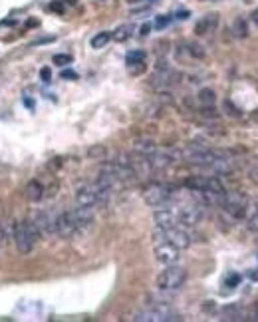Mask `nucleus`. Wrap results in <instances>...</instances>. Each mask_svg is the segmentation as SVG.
<instances>
[{
	"label": "nucleus",
	"instance_id": "1",
	"mask_svg": "<svg viewBox=\"0 0 258 322\" xmlns=\"http://www.w3.org/2000/svg\"><path fill=\"white\" fill-rule=\"evenodd\" d=\"M40 235L42 233L32 219L30 221H18V223L12 225V241H14L16 251L20 255H30Z\"/></svg>",
	"mask_w": 258,
	"mask_h": 322
},
{
	"label": "nucleus",
	"instance_id": "2",
	"mask_svg": "<svg viewBox=\"0 0 258 322\" xmlns=\"http://www.w3.org/2000/svg\"><path fill=\"white\" fill-rule=\"evenodd\" d=\"M111 191H113L111 187L103 185V183H100V181L96 179L94 183H88V185H82V187L76 189V203H78L80 207H90V209H94V207L102 205V203H105V201L109 199Z\"/></svg>",
	"mask_w": 258,
	"mask_h": 322
},
{
	"label": "nucleus",
	"instance_id": "3",
	"mask_svg": "<svg viewBox=\"0 0 258 322\" xmlns=\"http://www.w3.org/2000/svg\"><path fill=\"white\" fill-rule=\"evenodd\" d=\"M155 241L157 243H171V245H175L177 249H187V247H191V243H193V237H191V233L187 231V227H183V225H173V227H155V233H153Z\"/></svg>",
	"mask_w": 258,
	"mask_h": 322
},
{
	"label": "nucleus",
	"instance_id": "4",
	"mask_svg": "<svg viewBox=\"0 0 258 322\" xmlns=\"http://www.w3.org/2000/svg\"><path fill=\"white\" fill-rule=\"evenodd\" d=\"M175 195H177L175 187H171V185H167V183H151V185L143 191L145 203L155 207V209L165 207V205H171L173 199H175Z\"/></svg>",
	"mask_w": 258,
	"mask_h": 322
},
{
	"label": "nucleus",
	"instance_id": "5",
	"mask_svg": "<svg viewBox=\"0 0 258 322\" xmlns=\"http://www.w3.org/2000/svg\"><path fill=\"white\" fill-rule=\"evenodd\" d=\"M187 280V270L183 267H177V265H169L165 267V270L159 272L157 276V286L159 290H165V292H173V290H179Z\"/></svg>",
	"mask_w": 258,
	"mask_h": 322
},
{
	"label": "nucleus",
	"instance_id": "6",
	"mask_svg": "<svg viewBox=\"0 0 258 322\" xmlns=\"http://www.w3.org/2000/svg\"><path fill=\"white\" fill-rule=\"evenodd\" d=\"M220 207L230 219H244L248 213V197L242 191H226Z\"/></svg>",
	"mask_w": 258,
	"mask_h": 322
},
{
	"label": "nucleus",
	"instance_id": "7",
	"mask_svg": "<svg viewBox=\"0 0 258 322\" xmlns=\"http://www.w3.org/2000/svg\"><path fill=\"white\" fill-rule=\"evenodd\" d=\"M133 320L137 322H169V320H179L175 310L169 306V304H163V302H155L149 308L145 310H139Z\"/></svg>",
	"mask_w": 258,
	"mask_h": 322
},
{
	"label": "nucleus",
	"instance_id": "8",
	"mask_svg": "<svg viewBox=\"0 0 258 322\" xmlns=\"http://www.w3.org/2000/svg\"><path fill=\"white\" fill-rule=\"evenodd\" d=\"M175 84H177V72H173L171 66H169L165 60L157 62L155 72H153L155 88H157V90H169V88L175 86Z\"/></svg>",
	"mask_w": 258,
	"mask_h": 322
},
{
	"label": "nucleus",
	"instance_id": "9",
	"mask_svg": "<svg viewBox=\"0 0 258 322\" xmlns=\"http://www.w3.org/2000/svg\"><path fill=\"white\" fill-rule=\"evenodd\" d=\"M66 215H68V219H70V223H72L76 235L88 231V229L92 227V223H94V213H92L90 207H80V205H78L76 209L66 211Z\"/></svg>",
	"mask_w": 258,
	"mask_h": 322
},
{
	"label": "nucleus",
	"instance_id": "10",
	"mask_svg": "<svg viewBox=\"0 0 258 322\" xmlns=\"http://www.w3.org/2000/svg\"><path fill=\"white\" fill-rule=\"evenodd\" d=\"M179 251L181 249H177L175 245H171V243H157L153 249V255H155V261L159 263V265H163V267H169V265H177V261H179Z\"/></svg>",
	"mask_w": 258,
	"mask_h": 322
},
{
	"label": "nucleus",
	"instance_id": "11",
	"mask_svg": "<svg viewBox=\"0 0 258 322\" xmlns=\"http://www.w3.org/2000/svg\"><path fill=\"white\" fill-rule=\"evenodd\" d=\"M56 219H58L56 211H38L32 217L42 235H56Z\"/></svg>",
	"mask_w": 258,
	"mask_h": 322
},
{
	"label": "nucleus",
	"instance_id": "12",
	"mask_svg": "<svg viewBox=\"0 0 258 322\" xmlns=\"http://www.w3.org/2000/svg\"><path fill=\"white\" fill-rule=\"evenodd\" d=\"M145 52L143 50H133V52L127 54V58H125V64H127V68H129V72L131 74H143L145 72Z\"/></svg>",
	"mask_w": 258,
	"mask_h": 322
},
{
	"label": "nucleus",
	"instance_id": "13",
	"mask_svg": "<svg viewBox=\"0 0 258 322\" xmlns=\"http://www.w3.org/2000/svg\"><path fill=\"white\" fill-rule=\"evenodd\" d=\"M218 28V14H206L203 16L197 24H195V32L199 34V36H206V34H210V32H214Z\"/></svg>",
	"mask_w": 258,
	"mask_h": 322
},
{
	"label": "nucleus",
	"instance_id": "14",
	"mask_svg": "<svg viewBox=\"0 0 258 322\" xmlns=\"http://www.w3.org/2000/svg\"><path fill=\"white\" fill-rule=\"evenodd\" d=\"M24 197H26L30 203H38V201L44 197V185H42L38 179L28 181L26 187H24Z\"/></svg>",
	"mask_w": 258,
	"mask_h": 322
},
{
	"label": "nucleus",
	"instance_id": "15",
	"mask_svg": "<svg viewBox=\"0 0 258 322\" xmlns=\"http://www.w3.org/2000/svg\"><path fill=\"white\" fill-rule=\"evenodd\" d=\"M232 36L234 38H240V40H244L246 36H248V24H246V20L244 18H234L232 20Z\"/></svg>",
	"mask_w": 258,
	"mask_h": 322
},
{
	"label": "nucleus",
	"instance_id": "16",
	"mask_svg": "<svg viewBox=\"0 0 258 322\" xmlns=\"http://www.w3.org/2000/svg\"><path fill=\"white\" fill-rule=\"evenodd\" d=\"M197 102H199V106H214L216 94H214L210 88H203V90L197 94Z\"/></svg>",
	"mask_w": 258,
	"mask_h": 322
},
{
	"label": "nucleus",
	"instance_id": "17",
	"mask_svg": "<svg viewBox=\"0 0 258 322\" xmlns=\"http://www.w3.org/2000/svg\"><path fill=\"white\" fill-rule=\"evenodd\" d=\"M131 32H133V28H131L129 24H125V26H119V28L111 34V38L117 40V42H125V40L131 36Z\"/></svg>",
	"mask_w": 258,
	"mask_h": 322
},
{
	"label": "nucleus",
	"instance_id": "18",
	"mask_svg": "<svg viewBox=\"0 0 258 322\" xmlns=\"http://www.w3.org/2000/svg\"><path fill=\"white\" fill-rule=\"evenodd\" d=\"M109 40H111V34H109V32H100V34H96V36L92 38V48L100 50L103 46H107Z\"/></svg>",
	"mask_w": 258,
	"mask_h": 322
},
{
	"label": "nucleus",
	"instance_id": "19",
	"mask_svg": "<svg viewBox=\"0 0 258 322\" xmlns=\"http://www.w3.org/2000/svg\"><path fill=\"white\" fill-rule=\"evenodd\" d=\"M187 52L191 54L193 58H197V60H203V58H205V50H203V46H201V44H197V42H189V44H187Z\"/></svg>",
	"mask_w": 258,
	"mask_h": 322
},
{
	"label": "nucleus",
	"instance_id": "20",
	"mask_svg": "<svg viewBox=\"0 0 258 322\" xmlns=\"http://www.w3.org/2000/svg\"><path fill=\"white\" fill-rule=\"evenodd\" d=\"M222 107H224V111H226V115H228V117H240V115H242V113H240V109H238L236 106H232V102H230V100H226V102L222 104Z\"/></svg>",
	"mask_w": 258,
	"mask_h": 322
},
{
	"label": "nucleus",
	"instance_id": "21",
	"mask_svg": "<svg viewBox=\"0 0 258 322\" xmlns=\"http://www.w3.org/2000/svg\"><path fill=\"white\" fill-rule=\"evenodd\" d=\"M54 64H56V66H68V64H72V56H68V54H56V56H54Z\"/></svg>",
	"mask_w": 258,
	"mask_h": 322
},
{
	"label": "nucleus",
	"instance_id": "22",
	"mask_svg": "<svg viewBox=\"0 0 258 322\" xmlns=\"http://www.w3.org/2000/svg\"><path fill=\"white\" fill-rule=\"evenodd\" d=\"M238 282H240V274H236V272H230V274L224 278V286H228V288L236 286Z\"/></svg>",
	"mask_w": 258,
	"mask_h": 322
},
{
	"label": "nucleus",
	"instance_id": "23",
	"mask_svg": "<svg viewBox=\"0 0 258 322\" xmlns=\"http://www.w3.org/2000/svg\"><path fill=\"white\" fill-rule=\"evenodd\" d=\"M248 227H250V229H254V231H258V203L254 205V209H252V213H250Z\"/></svg>",
	"mask_w": 258,
	"mask_h": 322
},
{
	"label": "nucleus",
	"instance_id": "24",
	"mask_svg": "<svg viewBox=\"0 0 258 322\" xmlns=\"http://www.w3.org/2000/svg\"><path fill=\"white\" fill-rule=\"evenodd\" d=\"M90 157L103 159V157H105V149H103L102 145H98V147H92V149H90Z\"/></svg>",
	"mask_w": 258,
	"mask_h": 322
},
{
	"label": "nucleus",
	"instance_id": "25",
	"mask_svg": "<svg viewBox=\"0 0 258 322\" xmlns=\"http://www.w3.org/2000/svg\"><path fill=\"white\" fill-rule=\"evenodd\" d=\"M224 314H226V318L238 316V306H226V308H224Z\"/></svg>",
	"mask_w": 258,
	"mask_h": 322
},
{
	"label": "nucleus",
	"instance_id": "26",
	"mask_svg": "<svg viewBox=\"0 0 258 322\" xmlns=\"http://www.w3.org/2000/svg\"><path fill=\"white\" fill-rule=\"evenodd\" d=\"M169 22H171V18H169V16H167V18H159V20H157V28H163V26H165V24H169Z\"/></svg>",
	"mask_w": 258,
	"mask_h": 322
},
{
	"label": "nucleus",
	"instance_id": "27",
	"mask_svg": "<svg viewBox=\"0 0 258 322\" xmlns=\"http://www.w3.org/2000/svg\"><path fill=\"white\" fill-rule=\"evenodd\" d=\"M250 20H252V24L258 28V8L256 10H252V14H250Z\"/></svg>",
	"mask_w": 258,
	"mask_h": 322
},
{
	"label": "nucleus",
	"instance_id": "28",
	"mask_svg": "<svg viewBox=\"0 0 258 322\" xmlns=\"http://www.w3.org/2000/svg\"><path fill=\"white\" fill-rule=\"evenodd\" d=\"M42 78H44V82H50V68L42 70Z\"/></svg>",
	"mask_w": 258,
	"mask_h": 322
},
{
	"label": "nucleus",
	"instance_id": "29",
	"mask_svg": "<svg viewBox=\"0 0 258 322\" xmlns=\"http://www.w3.org/2000/svg\"><path fill=\"white\" fill-rule=\"evenodd\" d=\"M4 243H6V233H4V229L0 227V247H2Z\"/></svg>",
	"mask_w": 258,
	"mask_h": 322
},
{
	"label": "nucleus",
	"instance_id": "30",
	"mask_svg": "<svg viewBox=\"0 0 258 322\" xmlns=\"http://www.w3.org/2000/svg\"><path fill=\"white\" fill-rule=\"evenodd\" d=\"M52 10H56V12H62V10H64V6H62V4H58V2H54V4H52Z\"/></svg>",
	"mask_w": 258,
	"mask_h": 322
},
{
	"label": "nucleus",
	"instance_id": "31",
	"mask_svg": "<svg viewBox=\"0 0 258 322\" xmlns=\"http://www.w3.org/2000/svg\"><path fill=\"white\" fill-rule=\"evenodd\" d=\"M62 78H66V80H68V78H78V76H76L74 72H64V74H62Z\"/></svg>",
	"mask_w": 258,
	"mask_h": 322
},
{
	"label": "nucleus",
	"instance_id": "32",
	"mask_svg": "<svg viewBox=\"0 0 258 322\" xmlns=\"http://www.w3.org/2000/svg\"><path fill=\"white\" fill-rule=\"evenodd\" d=\"M149 30H151V26H149V24H145V26L141 28V34L145 36V34H149Z\"/></svg>",
	"mask_w": 258,
	"mask_h": 322
}]
</instances>
